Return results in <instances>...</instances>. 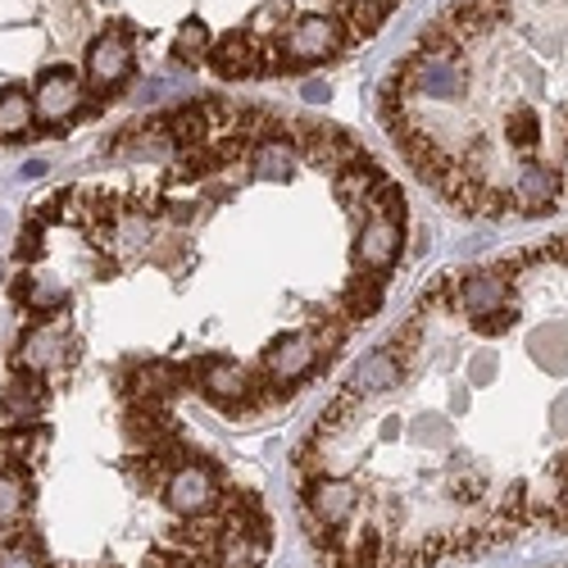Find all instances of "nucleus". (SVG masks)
<instances>
[{
  "label": "nucleus",
  "instance_id": "f3484780",
  "mask_svg": "<svg viewBox=\"0 0 568 568\" xmlns=\"http://www.w3.org/2000/svg\"><path fill=\"white\" fill-rule=\"evenodd\" d=\"M251 164L264 173V178H287L292 164H296V141L282 132V136H264L251 146Z\"/></svg>",
  "mask_w": 568,
  "mask_h": 568
},
{
  "label": "nucleus",
  "instance_id": "cd10ccee",
  "mask_svg": "<svg viewBox=\"0 0 568 568\" xmlns=\"http://www.w3.org/2000/svg\"><path fill=\"white\" fill-rule=\"evenodd\" d=\"M23 173H28V178H41V173H45V164H41V160H32V164H23Z\"/></svg>",
  "mask_w": 568,
  "mask_h": 568
},
{
  "label": "nucleus",
  "instance_id": "0eeeda50",
  "mask_svg": "<svg viewBox=\"0 0 568 568\" xmlns=\"http://www.w3.org/2000/svg\"><path fill=\"white\" fill-rule=\"evenodd\" d=\"M192 373H196V387H201L214 405H242V400H251V396L260 392L255 373H251L246 364H236V359L210 355V359H201Z\"/></svg>",
  "mask_w": 568,
  "mask_h": 568
},
{
  "label": "nucleus",
  "instance_id": "f8f14e48",
  "mask_svg": "<svg viewBox=\"0 0 568 568\" xmlns=\"http://www.w3.org/2000/svg\"><path fill=\"white\" fill-rule=\"evenodd\" d=\"M128 73H132V45H128V37L123 32H101L97 41H91V51H87V78L110 91Z\"/></svg>",
  "mask_w": 568,
  "mask_h": 568
},
{
  "label": "nucleus",
  "instance_id": "4be33fe9",
  "mask_svg": "<svg viewBox=\"0 0 568 568\" xmlns=\"http://www.w3.org/2000/svg\"><path fill=\"white\" fill-rule=\"evenodd\" d=\"M210 28L201 23V19H186L182 23V32H178V41H173V55L182 60V64H196V60H210Z\"/></svg>",
  "mask_w": 568,
  "mask_h": 568
},
{
  "label": "nucleus",
  "instance_id": "412c9836",
  "mask_svg": "<svg viewBox=\"0 0 568 568\" xmlns=\"http://www.w3.org/2000/svg\"><path fill=\"white\" fill-rule=\"evenodd\" d=\"M23 301L37 310V314H55V310H64V301H69V292L60 287L55 277H45V273H32V277H23Z\"/></svg>",
  "mask_w": 568,
  "mask_h": 568
},
{
  "label": "nucleus",
  "instance_id": "6e6552de",
  "mask_svg": "<svg viewBox=\"0 0 568 568\" xmlns=\"http://www.w3.org/2000/svg\"><path fill=\"white\" fill-rule=\"evenodd\" d=\"M450 305L468 318H483L491 310L514 305L509 301V277L500 268H483V273H459L455 287H450Z\"/></svg>",
  "mask_w": 568,
  "mask_h": 568
},
{
  "label": "nucleus",
  "instance_id": "4468645a",
  "mask_svg": "<svg viewBox=\"0 0 568 568\" xmlns=\"http://www.w3.org/2000/svg\"><path fill=\"white\" fill-rule=\"evenodd\" d=\"M182 383H186V373L178 368V364H169V359H151V364H141L136 368V377H132V396L136 400H146V405H164L173 392H182Z\"/></svg>",
  "mask_w": 568,
  "mask_h": 568
},
{
  "label": "nucleus",
  "instance_id": "f257e3e1",
  "mask_svg": "<svg viewBox=\"0 0 568 568\" xmlns=\"http://www.w3.org/2000/svg\"><path fill=\"white\" fill-rule=\"evenodd\" d=\"M464 55L459 51H418L405 73H400V91L409 97H428V101H459L464 97Z\"/></svg>",
  "mask_w": 568,
  "mask_h": 568
},
{
  "label": "nucleus",
  "instance_id": "c85d7f7f",
  "mask_svg": "<svg viewBox=\"0 0 568 568\" xmlns=\"http://www.w3.org/2000/svg\"><path fill=\"white\" fill-rule=\"evenodd\" d=\"M182 568H214L210 559H196V564H182Z\"/></svg>",
  "mask_w": 568,
  "mask_h": 568
},
{
  "label": "nucleus",
  "instance_id": "423d86ee",
  "mask_svg": "<svg viewBox=\"0 0 568 568\" xmlns=\"http://www.w3.org/2000/svg\"><path fill=\"white\" fill-rule=\"evenodd\" d=\"M78 110H82V78L64 64L45 69L32 87V114L55 128V123H69Z\"/></svg>",
  "mask_w": 568,
  "mask_h": 568
},
{
  "label": "nucleus",
  "instance_id": "39448f33",
  "mask_svg": "<svg viewBox=\"0 0 568 568\" xmlns=\"http://www.w3.org/2000/svg\"><path fill=\"white\" fill-rule=\"evenodd\" d=\"M400 242H405V219L392 214H368L359 227V242H355V260L364 273L383 277L392 273V264L400 260Z\"/></svg>",
  "mask_w": 568,
  "mask_h": 568
},
{
  "label": "nucleus",
  "instance_id": "f03ea898",
  "mask_svg": "<svg viewBox=\"0 0 568 568\" xmlns=\"http://www.w3.org/2000/svg\"><path fill=\"white\" fill-rule=\"evenodd\" d=\"M359 509V487L346 478H333V473H318V478L305 483V514L314 537L323 532H346L351 518Z\"/></svg>",
  "mask_w": 568,
  "mask_h": 568
},
{
  "label": "nucleus",
  "instance_id": "a211bd4d",
  "mask_svg": "<svg viewBox=\"0 0 568 568\" xmlns=\"http://www.w3.org/2000/svg\"><path fill=\"white\" fill-rule=\"evenodd\" d=\"M23 514H28V483H23V473L0 468V537H10V528L23 524Z\"/></svg>",
  "mask_w": 568,
  "mask_h": 568
},
{
  "label": "nucleus",
  "instance_id": "dca6fc26",
  "mask_svg": "<svg viewBox=\"0 0 568 568\" xmlns=\"http://www.w3.org/2000/svg\"><path fill=\"white\" fill-rule=\"evenodd\" d=\"M383 19H387V0H346L337 23H342V37L351 45V41H368L377 28H383Z\"/></svg>",
  "mask_w": 568,
  "mask_h": 568
},
{
  "label": "nucleus",
  "instance_id": "393cba45",
  "mask_svg": "<svg viewBox=\"0 0 568 568\" xmlns=\"http://www.w3.org/2000/svg\"><path fill=\"white\" fill-rule=\"evenodd\" d=\"M468 323H473V333H483V337H500V333H509V327L518 323V310H514V305H505V310H491V314L468 318Z\"/></svg>",
  "mask_w": 568,
  "mask_h": 568
},
{
  "label": "nucleus",
  "instance_id": "6ab92c4d",
  "mask_svg": "<svg viewBox=\"0 0 568 568\" xmlns=\"http://www.w3.org/2000/svg\"><path fill=\"white\" fill-rule=\"evenodd\" d=\"M32 91L23 87H6L0 91V136H23L32 128Z\"/></svg>",
  "mask_w": 568,
  "mask_h": 568
},
{
  "label": "nucleus",
  "instance_id": "20e7f679",
  "mask_svg": "<svg viewBox=\"0 0 568 568\" xmlns=\"http://www.w3.org/2000/svg\"><path fill=\"white\" fill-rule=\"evenodd\" d=\"M342 45H346V37H342V23L337 19L305 14V19H296L287 32H282L277 51L287 55V64H318V60H333Z\"/></svg>",
  "mask_w": 568,
  "mask_h": 568
},
{
  "label": "nucleus",
  "instance_id": "ddd939ff",
  "mask_svg": "<svg viewBox=\"0 0 568 568\" xmlns=\"http://www.w3.org/2000/svg\"><path fill=\"white\" fill-rule=\"evenodd\" d=\"M400 377H405V364L383 346V351L364 355V364L351 373V396H383V392L400 387Z\"/></svg>",
  "mask_w": 568,
  "mask_h": 568
},
{
  "label": "nucleus",
  "instance_id": "aec40b11",
  "mask_svg": "<svg viewBox=\"0 0 568 568\" xmlns=\"http://www.w3.org/2000/svg\"><path fill=\"white\" fill-rule=\"evenodd\" d=\"M377 305H383V282H377L373 273L351 277V287L342 296V318H373Z\"/></svg>",
  "mask_w": 568,
  "mask_h": 568
},
{
  "label": "nucleus",
  "instance_id": "2eb2a0df",
  "mask_svg": "<svg viewBox=\"0 0 568 568\" xmlns=\"http://www.w3.org/2000/svg\"><path fill=\"white\" fill-rule=\"evenodd\" d=\"M41 400H45V392H41V377L19 368V377H14V383L6 387V396H0V414H6L10 423H19V428H23L28 418H37Z\"/></svg>",
  "mask_w": 568,
  "mask_h": 568
},
{
  "label": "nucleus",
  "instance_id": "b1692460",
  "mask_svg": "<svg viewBox=\"0 0 568 568\" xmlns=\"http://www.w3.org/2000/svg\"><path fill=\"white\" fill-rule=\"evenodd\" d=\"M0 568H45V564H41V555L32 550L28 537L10 532L6 541H0Z\"/></svg>",
  "mask_w": 568,
  "mask_h": 568
},
{
  "label": "nucleus",
  "instance_id": "5701e85b",
  "mask_svg": "<svg viewBox=\"0 0 568 568\" xmlns=\"http://www.w3.org/2000/svg\"><path fill=\"white\" fill-rule=\"evenodd\" d=\"M505 132H509V146H514V151H532L537 136H541V114H537L532 105H518V110L509 114Z\"/></svg>",
  "mask_w": 568,
  "mask_h": 568
},
{
  "label": "nucleus",
  "instance_id": "a878e982",
  "mask_svg": "<svg viewBox=\"0 0 568 568\" xmlns=\"http://www.w3.org/2000/svg\"><path fill=\"white\" fill-rule=\"evenodd\" d=\"M305 97H310V101H327V87H323V82H310Z\"/></svg>",
  "mask_w": 568,
  "mask_h": 568
},
{
  "label": "nucleus",
  "instance_id": "9d476101",
  "mask_svg": "<svg viewBox=\"0 0 568 568\" xmlns=\"http://www.w3.org/2000/svg\"><path fill=\"white\" fill-rule=\"evenodd\" d=\"M509 201L524 210V214H550L564 201L559 169H550V164H524V169H518V178H514Z\"/></svg>",
  "mask_w": 568,
  "mask_h": 568
},
{
  "label": "nucleus",
  "instance_id": "bb28decb",
  "mask_svg": "<svg viewBox=\"0 0 568 568\" xmlns=\"http://www.w3.org/2000/svg\"><path fill=\"white\" fill-rule=\"evenodd\" d=\"M559 182H564V196H568V141H564V160H559Z\"/></svg>",
  "mask_w": 568,
  "mask_h": 568
},
{
  "label": "nucleus",
  "instance_id": "1a4fd4ad",
  "mask_svg": "<svg viewBox=\"0 0 568 568\" xmlns=\"http://www.w3.org/2000/svg\"><path fill=\"white\" fill-rule=\"evenodd\" d=\"M318 364V346L310 333H292V337H277L268 351H264V377L273 387H292L301 377Z\"/></svg>",
  "mask_w": 568,
  "mask_h": 568
},
{
  "label": "nucleus",
  "instance_id": "9b49d317",
  "mask_svg": "<svg viewBox=\"0 0 568 568\" xmlns=\"http://www.w3.org/2000/svg\"><path fill=\"white\" fill-rule=\"evenodd\" d=\"M69 355H73V342L64 337V327H55V323H37L32 333L19 342V368L37 373V377L60 368V364H69Z\"/></svg>",
  "mask_w": 568,
  "mask_h": 568
},
{
  "label": "nucleus",
  "instance_id": "7ed1b4c3",
  "mask_svg": "<svg viewBox=\"0 0 568 568\" xmlns=\"http://www.w3.org/2000/svg\"><path fill=\"white\" fill-rule=\"evenodd\" d=\"M164 505L182 518H205L223 505V483L214 464H178L164 478Z\"/></svg>",
  "mask_w": 568,
  "mask_h": 568
}]
</instances>
